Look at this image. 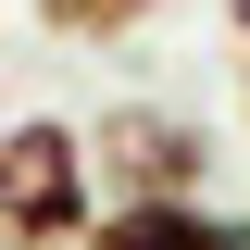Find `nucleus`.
Instances as JSON below:
<instances>
[{
	"mask_svg": "<svg viewBox=\"0 0 250 250\" xmlns=\"http://www.w3.org/2000/svg\"><path fill=\"white\" fill-rule=\"evenodd\" d=\"M38 13V38H75V50H113V38H138L163 13V0H25Z\"/></svg>",
	"mask_w": 250,
	"mask_h": 250,
	"instance_id": "obj_4",
	"label": "nucleus"
},
{
	"mask_svg": "<svg viewBox=\"0 0 250 250\" xmlns=\"http://www.w3.org/2000/svg\"><path fill=\"white\" fill-rule=\"evenodd\" d=\"M88 225H100L88 125L0 113V250H88Z\"/></svg>",
	"mask_w": 250,
	"mask_h": 250,
	"instance_id": "obj_1",
	"label": "nucleus"
},
{
	"mask_svg": "<svg viewBox=\"0 0 250 250\" xmlns=\"http://www.w3.org/2000/svg\"><path fill=\"white\" fill-rule=\"evenodd\" d=\"M88 250H250V213H225V200H100Z\"/></svg>",
	"mask_w": 250,
	"mask_h": 250,
	"instance_id": "obj_3",
	"label": "nucleus"
},
{
	"mask_svg": "<svg viewBox=\"0 0 250 250\" xmlns=\"http://www.w3.org/2000/svg\"><path fill=\"white\" fill-rule=\"evenodd\" d=\"M225 25H238V38H250V0H225Z\"/></svg>",
	"mask_w": 250,
	"mask_h": 250,
	"instance_id": "obj_5",
	"label": "nucleus"
},
{
	"mask_svg": "<svg viewBox=\"0 0 250 250\" xmlns=\"http://www.w3.org/2000/svg\"><path fill=\"white\" fill-rule=\"evenodd\" d=\"M88 175L100 200H213V125L175 100H113L88 113Z\"/></svg>",
	"mask_w": 250,
	"mask_h": 250,
	"instance_id": "obj_2",
	"label": "nucleus"
}]
</instances>
